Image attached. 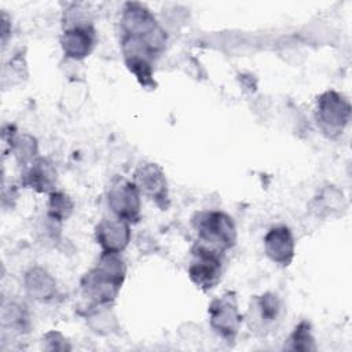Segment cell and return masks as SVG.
Returning a JSON list of instances; mask_svg holds the SVG:
<instances>
[{"label": "cell", "instance_id": "1", "mask_svg": "<svg viewBox=\"0 0 352 352\" xmlns=\"http://www.w3.org/2000/svg\"><path fill=\"white\" fill-rule=\"evenodd\" d=\"M125 278L126 264L121 253L102 252L96 265L82 275L80 289L91 302V308L111 305L117 300Z\"/></svg>", "mask_w": 352, "mask_h": 352}, {"label": "cell", "instance_id": "2", "mask_svg": "<svg viewBox=\"0 0 352 352\" xmlns=\"http://www.w3.org/2000/svg\"><path fill=\"white\" fill-rule=\"evenodd\" d=\"M191 223L198 236L197 242L204 246L224 254L236 243V226L226 212L201 210L192 216Z\"/></svg>", "mask_w": 352, "mask_h": 352}, {"label": "cell", "instance_id": "3", "mask_svg": "<svg viewBox=\"0 0 352 352\" xmlns=\"http://www.w3.org/2000/svg\"><path fill=\"white\" fill-rule=\"evenodd\" d=\"M351 102L334 89H327L316 98V125L327 139L336 140L342 135L351 121Z\"/></svg>", "mask_w": 352, "mask_h": 352}, {"label": "cell", "instance_id": "4", "mask_svg": "<svg viewBox=\"0 0 352 352\" xmlns=\"http://www.w3.org/2000/svg\"><path fill=\"white\" fill-rule=\"evenodd\" d=\"M223 253L198 242L191 248V260L187 268L190 280L202 292L214 289L223 275Z\"/></svg>", "mask_w": 352, "mask_h": 352}, {"label": "cell", "instance_id": "5", "mask_svg": "<svg viewBox=\"0 0 352 352\" xmlns=\"http://www.w3.org/2000/svg\"><path fill=\"white\" fill-rule=\"evenodd\" d=\"M208 314L212 330L228 344L234 342L243 322L235 292L230 290L213 298L208 307Z\"/></svg>", "mask_w": 352, "mask_h": 352}, {"label": "cell", "instance_id": "6", "mask_svg": "<svg viewBox=\"0 0 352 352\" xmlns=\"http://www.w3.org/2000/svg\"><path fill=\"white\" fill-rule=\"evenodd\" d=\"M107 205L113 216L136 224L142 217V194L136 184L124 177L116 176L107 190Z\"/></svg>", "mask_w": 352, "mask_h": 352}, {"label": "cell", "instance_id": "7", "mask_svg": "<svg viewBox=\"0 0 352 352\" xmlns=\"http://www.w3.org/2000/svg\"><path fill=\"white\" fill-rule=\"evenodd\" d=\"M132 182L140 194L150 198L161 210H166L170 205L169 187L164 169L155 162H142L133 172Z\"/></svg>", "mask_w": 352, "mask_h": 352}, {"label": "cell", "instance_id": "8", "mask_svg": "<svg viewBox=\"0 0 352 352\" xmlns=\"http://www.w3.org/2000/svg\"><path fill=\"white\" fill-rule=\"evenodd\" d=\"M65 58L72 60H82L95 48L96 33L91 22L78 23L63 28L59 38Z\"/></svg>", "mask_w": 352, "mask_h": 352}, {"label": "cell", "instance_id": "9", "mask_svg": "<svg viewBox=\"0 0 352 352\" xmlns=\"http://www.w3.org/2000/svg\"><path fill=\"white\" fill-rule=\"evenodd\" d=\"M95 239L102 252L122 253L131 241V224L116 217H103L95 226Z\"/></svg>", "mask_w": 352, "mask_h": 352}, {"label": "cell", "instance_id": "10", "mask_svg": "<svg viewBox=\"0 0 352 352\" xmlns=\"http://www.w3.org/2000/svg\"><path fill=\"white\" fill-rule=\"evenodd\" d=\"M264 253L275 264L287 267L296 254V241L287 226L271 227L264 235Z\"/></svg>", "mask_w": 352, "mask_h": 352}, {"label": "cell", "instance_id": "11", "mask_svg": "<svg viewBox=\"0 0 352 352\" xmlns=\"http://www.w3.org/2000/svg\"><path fill=\"white\" fill-rule=\"evenodd\" d=\"M157 26L158 22L154 14L143 3L128 1L124 4L120 18L121 36L144 37Z\"/></svg>", "mask_w": 352, "mask_h": 352}, {"label": "cell", "instance_id": "12", "mask_svg": "<svg viewBox=\"0 0 352 352\" xmlns=\"http://www.w3.org/2000/svg\"><path fill=\"white\" fill-rule=\"evenodd\" d=\"M22 187L34 190L40 194H51L56 190L58 172L55 165L44 157H37L33 162L23 168L21 175Z\"/></svg>", "mask_w": 352, "mask_h": 352}, {"label": "cell", "instance_id": "13", "mask_svg": "<svg viewBox=\"0 0 352 352\" xmlns=\"http://www.w3.org/2000/svg\"><path fill=\"white\" fill-rule=\"evenodd\" d=\"M23 287L32 300L43 304L54 302L59 296L56 279L40 265H33L25 272Z\"/></svg>", "mask_w": 352, "mask_h": 352}, {"label": "cell", "instance_id": "14", "mask_svg": "<svg viewBox=\"0 0 352 352\" xmlns=\"http://www.w3.org/2000/svg\"><path fill=\"white\" fill-rule=\"evenodd\" d=\"M4 140L8 144L10 153L14 155L15 161L22 166H28L38 155V144L33 135L28 132H16L14 126L10 125V132L3 133Z\"/></svg>", "mask_w": 352, "mask_h": 352}, {"label": "cell", "instance_id": "15", "mask_svg": "<svg viewBox=\"0 0 352 352\" xmlns=\"http://www.w3.org/2000/svg\"><path fill=\"white\" fill-rule=\"evenodd\" d=\"M1 326L18 334L30 330V314L28 308L16 301H3L1 304Z\"/></svg>", "mask_w": 352, "mask_h": 352}, {"label": "cell", "instance_id": "16", "mask_svg": "<svg viewBox=\"0 0 352 352\" xmlns=\"http://www.w3.org/2000/svg\"><path fill=\"white\" fill-rule=\"evenodd\" d=\"M285 349L298 351V352H311L316 351L315 337L312 334V327L308 320H301L290 333L286 340Z\"/></svg>", "mask_w": 352, "mask_h": 352}, {"label": "cell", "instance_id": "17", "mask_svg": "<svg viewBox=\"0 0 352 352\" xmlns=\"http://www.w3.org/2000/svg\"><path fill=\"white\" fill-rule=\"evenodd\" d=\"M253 308L261 324H270L275 322L280 312V301L274 293H263L253 301Z\"/></svg>", "mask_w": 352, "mask_h": 352}, {"label": "cell", "instance_id": "18", "mask_svg": "<svg viewBox=\"0 0 352 352\" xmlns=\"http://www.w3.org/2000/svg\"><path fill=\"white\" fill-rule=\"evenodd\" d=\"M74 210L73 199L63 191L55 190L48 194V204H47V216L63 223L67 220Z\"/></svg>", "mask_w": 352, "mask_h": 352}, {"label": "cell", "instance_id": "19", "mask_svg": "<svg viewBox=\"0 0 352 352\" xmlns=\"http://www.w3.org/2000/svg\"><path fill=\"white\" fill-rule=\"evenodd\" d=\"M110 305L103 307H92V311L87 316L91 329L99 334H106L113 331L117 327V322L111 311L109 309Z\"/></svg>", "mask_w": 352, "mask_h": 352}, {"label": "cell", "instance_id": "20", "mask_svg": "<svg viewBox=\"0 0 352 352\" xmlns=\"http://www.w3.org/2000/svg\"><path fill=\"white\" fill-rule=\"evenodd\" d=\"M318 213L336 212L344 208V195L334 186H329L320 191L319 197L315 198Z\"/></svg>", "mask_w": 352, "mask_h": 352}, {"label": "cell", "instance_id": "21", "mask_svg": "<svg viewBox=\"0 0 352 352\" xmlns=\"http://www.w3.org/2000/svg\"><path fill=\"white\" fill-rule=\"evenodd\" d=\"M43 348L47 351H69L70 345L62 333L51 330L43 336Z\"/></svg>", "mask_w": 352, "mask_h": 352}, {"label": "cell", "instance_id": "22", "mask_svg": "<svg viewBox=\"0 0 352 352\" xmlns=\"http://www.w3.org/2000/svg\"><path fill=\"white\" fill-rule=\"evenodd\" d=\"M8 16L6 15V12H3L1 15V41H3V45H6V41H7V36L8 33L11 32V29H8Z\"/></svg>", "mask_w": 352, "mask_h": 352}]
</instances>
